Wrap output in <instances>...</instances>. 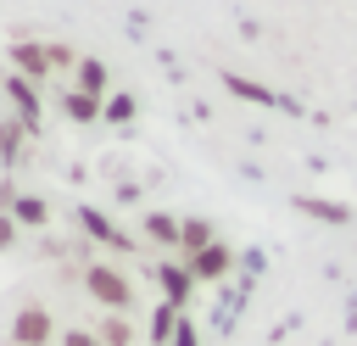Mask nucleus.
<instances>
[{"label":"nucleus","mask_w":357,"mask_h":346,"mask_svg":"<svg viewBox=\"0 0 357 346\" xmlns=\"http://www.w3.org/2000/svg\"><path fill=\"white\" fill-rule=\"evenodd\" d=\"M56 318H50V307H39V301H22L17 313H11V346H56Z\"/></svg>","instance_id":"obj_2"},{"label":"nucleus","mask_w":357,"mask_h":346,"mask_svg":"<svg viewBox=\"0 0 357 346\" xmlns=\"http://www.w3.org/2000/svg\"><path fill=\"white\" fill-rule=\"evenodd\" d=\"M139 234H145L151 246H162V251H178V218H173V212H145V218H139Z\"/></svg>","instance_id":"obj_10"},{"label":"nucleus","mask_w":357,"mask_h":346,"mask_svg":"<svg viewBox=\"0 0 357 346\" xmlns=\"http://www.w3.org/2000/svg\"><path fill=\"white\" fill-rule=\"evenodd\" d=\"M6 100L17 106V117H22L28 128L39 123V84H33V78H22V73H11V78H6Z\"/></svg>","instance_id":"obj_7"},{"label":"nucleus","mask_w":357,"mask_h":346,"mask_svg":"<svg viewBox=\"0 0 357 346\" xmlns=\"http://www.w3.org/2000/svg\"><path fill=\"white\" fill-rule=\"evenodd\" d=\"M56 346H100V335H95V329H61Z\"/></svg>","instance_id":"obj_19"},{"label":"nucleus","mask_w":357,"mask_h":346,"mask_svg":"<svg viewBox=\"0 0 357 346\" xmlns=\"http://www.w3.org/2000/svg\"><path fill=\"white\" fill-rule=\"evenodd\" d=\"M156 285H162V301L184 307L190 290H195V273L184 268V257H167V262H156Z\"/></svg>","instance_id":"obj_6"},{"label":"nucleus","mask_w":357,"mask_h":346,"mask_svg":"<svg viewBox=\"0 0 357 346\" xmlns=\"http://www.w3.org/2000/svg\"><path fill=\"white\" fill-rule=\"evenodd\" d=\"M22 151H28V123L22 117H6L0 123V162L11 167V162H22Z\"/></svg>","instance_id":"obj_13"},{"label":"nucleus","mask_w":357,"mask_h":346,"mask_svg":"<svg viewBox=\"0 0 357 346\" xmlns=\"http://www.w3.org/2000/svg\"><path fill=\"white\" fill-rule=\"evenodd\" d=\"M78 223H84V234L95 240V246H106V251H134V234H123L106 212H95V206H78Z\"/></svg>","instance_id":"obj_5"},{"label":"nucleus","mask_w":357,"mask_h":346,"mask_svg":"<svg viewBox=\"0 0 357 346\" xmlns=\"http://www.w3.org/2000/svg\"><path fill=\"white\" fill-rule=\"evenodd\" d=\"M134 112H139V100H134V95H106V106H100V117H106V123H128Z\"/></svg>","instance_id":"obj_18"},{"label":"nucleus","mask_w":357,"mask_h":346,"mask_svg":"<svg viewBox=\"0 0 357 346\" xmlns=\"http://www.w3.org/2000/svg\"><path fill=\"white\" fill-rule=\"evenodd\" d=\"M11 67L22 73V78H33V84H45L56 67H50V45L45 39H17L11 45Z\"/></svg>","instance_id":"obj_4"},{"label":"nucleus","mask_w":357,"mask_h":346,"mask_svg":"<svg viewBox=\"0 0 357 346\" xmlns=\"http://www.w3.org/2000/svg\"><path fill=\"white\" fill-rule=\"evenodd\" d=\"M296 212L324 218V223H351V212H346L340 201H324V195H296Z\"/></svg>","instance_id":"obj_16"},{"label":"nucleus","mask_w":357,"mask_h":346,"mask_svg":"<svg viewBox=\"0 0 357 346\" xmlns=\"http://www.w3.org/2000/svg\"><path fill=\"white\" fill-rule=\"evenodd\" d=\"M184 268L195 273V285H218V279L234 273V251H229L223 240H212V246H201L195 257H184Z\"/></svg>","instance_id":"obj_3"},{"label":"nucleus","mask_w":357,"mask_h":346,"mask_svg":"<svg viewBox=\"0 0 357 346\" xmlns=\"http://www.w3.org/2000/svg\"><path fill=\"white\" fill-rule=\"evenodd\" d=\"M11 201H17V184H0V212H11Z\"/></svg>","instance_id":"obj_22"},{"label":"nucleus","mask_w":357,"mask_h":346,"mask_svg":"<svg viewBox=\"0 0 357 346\" xmlns=\"http://www.w3.org/2000/svg\"><path fill=\"white\" fill-rule=\"evenodd\" d=\"M73 89H89V95H112V73L100 56H78L73 61Z\"/></svg>","instance_id":"obj_8"},{"label":"nucleus","mask_w":357,"mask_h":346,"mask_svg":"<svg viewBox=\"0 0 357 346\" xmlns=\"http://www.w3.org/2000/svg\"><path fill=\"white\" fill-rule=\"evenodd\" d=\"M11 218H17L22 229H45V223H50V201H45V195H33V190H17Z\"/></svg>","instance_id":"obj_11"},{"label":"nucleus","mask_w":357,"mask_h":346,"mask_svg":"<svg viewBox=\"0 0 357 346\" xmlns=\"http://www.w3.org/2000/svg\"><path fill=\"white\" fill-rule=\"evenodd\" d=\"M84 290H89V301H95L100 313H134V279H128V268H117L112 257H100V262L84 268Z\"/></svg>","instance_id":"obj_1"},{"label":"nucleus","mask_w":357,"mask_h":346,"mask_svg":"<svg viewBox=\"0 0 357 346\" xmlns=\"http://www.w3.org/2000/svg\"><path fill=\"white\" fill-rule=\"evenodd\" d=\"M218 240V229L206 223V218H178V257H195L201 246H212Z\"/></svg>","instance_id":"obj_12"},{"label":"nucleus","mask_w":357,"mask_h":346,"mask_svg":"<svg viewBox=\"0 0 357 346\" xmlns=\"http://www.w3.org/2000/svg\"><path fill=\"white\" fill-rule=\"evenodd\" d=\"M95 335H100V346H134V324H128V313H106V318L95 324Z\"/></svg>","instance_id":"obj_17"},{"label":"nucleus","mask_w":357,"mask_h":346,"mask_svg":"<svg viewBox=\"0 0 357 346\" xmlns=\"http://www.w3.org/2000/svg\"><path fill=\"white\" fill-rule=\"evenodd\" d=\"M167 346H201L195 324H190V318H178V329H173V340H167Z\"/></svg>","instance_id":"obj_21"},{"label":"nucleus","mask_w":357,"mask_h":346,"mask_svg":"<svg viewBox=\"0 0 357 346\" xmlns=\"http://www.w3.org/2000/svg\"><path fill=\"white\" fill-rule=\"evenodd\" d=\"M223 89H234V95L251 100V106H273V100H279L268 84H257V78H245V73H223Z\"/></svg>","instance_id":"obj_14"},{"label":"nucleus","mask_w":357,"mask_h":346,"mask_svg":"<svg viewBox=\"0 0 357 346\" xmlns=\"http://www.w3.org/2000/svg\"><path fill=\"white\" fill-rule=\"evenodd\" d=\"M17 234H22V223H17L11 212H0V251H11V246H17Z\"/></svg>","instance_id":"obj_20"},{"label":"nucleus","mask_w":357,"mask_h":346,"mask_svg":"<svg viewBox=\"0 0 357 346\" xmlns=\"http://www.w3.org/2000/svg\"><path fill=\"white\" fill-rule=\"evenodd\" d=\"M178 318H184V313H178L173 301H156V313H151V324H145L151 346H167V340H173V329H178Z\"/></svg>","instance_id":"obj_15"},{"label":"nucleus","mask_w":357,"mask_h":346,"mask_svg":"<svg viewBox=\"0 0 357 346\" xmlns=\"http://www.w3.org/2000/svg\"><path fill=\"white\" fill-rule=\"evenodd\" d=\"M100 106H106V95H89V89H61V112L73 117V123H100Z\"/></svg>","instance_id":"obj_9"}]
</instances>
